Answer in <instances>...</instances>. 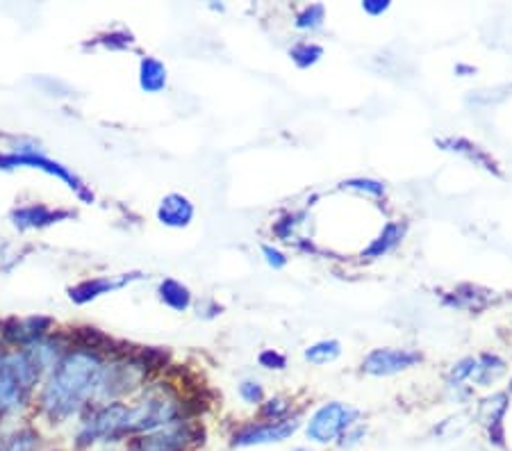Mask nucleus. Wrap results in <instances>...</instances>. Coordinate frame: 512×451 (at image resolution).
<instances>
[{
  "mask_svg": "<svg viewBox=\"0 0 512 451\" xmlns=\"http://www.w3.org/2000/svg\"><path fill=\"white\" fill-rule=\"evenodd\" d=\"M101 372V360L85 349L69 351L57 360L39 397L41 413L46 415V420L64 424L76 417L94 399Z\"/></svg>",
  "mask_w": 512,
  "mask_h": 451,
  "instance_id": "nucleus-1",
  "label": "nucleus"
},
{
  "mask_svg": "<svg viewBox=\"0 0 512 451\" xmlns=\"http://www.w3.org/2000/svg\"><path fill=\"white\" fill-rule=\"evenodd\" d=\"M44 367L28 347L12 354L0 351V417L26 406L30 390L39 383Z\"/></svg>",
  "mask_w": 512,
  "mask_h": 451,
  "instance_id": "nucleus-2",
  "label": "nucleus"
},
{
  "mask_svg": "<svg viewBox=\"0 0 512 451\" xmlns=\"http://www.w3.org/2000/svg\"><path fill=\"white\" fill-rule=\"evenodd\" d=\"M180 417V401L169 383H155L144 392L135 406L128 408L123 422V438L146 436L176 424Z\"/></svg>",
  "mask_w": 512,
  "mask_h": 451,
  "instance_id": "nucleus-3",
  "label": "nucleus"
},
{
  "mask_svg": "<svg viewBox=\"0 0 512 451\" xmlns=\"http://www.w3.org/2000/svg\"><path fill=\"white\" fill-rule=\"evenodd\" d=\"M128 406L123 404H105L85 422L80 424V429L73 438V445L80 451H89L98 445H112V442L123 440V422H126Z\"/></svg>",
  "mask_w": 512,
  "mask_h": 451,
  "instance_id": "nucleus-4",
  "label": "nucleus"
},
{
  "mask_svg": "<svg viewBox=\"0 0 512 451\" xmlns=\"http://www.w3.org/2000/svg\"><path fill=\"white\" fill-rule=\"evenodd\" d=\"M0 169H37L44 171L48 176L60 178L69 190L76 192L85 203H94V194L89 192V187L73 174L69 167H64L62 162H55L46 155H41L35 149H16L12 153H0Z\"/></svg>",
  "mask_w": 512,
  "mask_h": 451,
  "instance_id": "nucleus-5",
  "label": "nucleus"
},
{
  "mask_svg": "<svg viewBox=\"0 0 512 451\" xmlns=\"http://www.w3.org/2000/svg\"><path fill=\"white\" fill-rule=\"evenodd\" d=\"M146 369L135 358L117 360V363L103 367L94 401L98 404H117V399L130 395L146 379Z\"/></svg>",
  "mask_w": 512,
  "mask_h": 451,
  "instance_id": "nucleus-6",
  "label": "nucleus"
},
{
  "mask_svg": "<svg viewBox=\"0 0 512 451\" xmlns=\"http://www.w3.org/2000/svg\"><path fill=\"white\" fill-rule=\"evenodd\" d=\"M358 420V410L333 401V404L321 406L308 422V438L319 445H328V442L344 436L346 431Z\"/></svg>",
  "mask_w": 512,
  "mask_h": 451,
  "instance_id": "nucleus-7",
  "label": "nucleus"
},
{
  "mask_svg": "<svg viewBox=\"0 0 512 451\" xmlns=\"http://www.w3.org/2000/svg\"><path fill=\"white\" fill-rule=\"evenodd\" d=\"M299 422L296 420H276V422H264V424H249L244 429H239L233 436L235 447H260V445H276V442H285L292 438Z\"/></svg>",
  "mask_w": 512,
  "mask_h": 451,
  "instance_id": "nucleus-8",
  "label": "nucleus"
},
{
  "mask_svg": "<svg viewBox=\"0 0 512 451\" xmlns=\"http://www.w3.org/2000/svg\"><path fill=\"white\" fill-rule=\"evenodd\" d=\"M189 440H192V429L183 422H176L167 429L146 433V436L132 440V445L126 451H185Z\"/></svg>",
  "mask_w": 512,
  "mask_h": 451,
  "instance_id": "nucleus-9",
  "label": "nucleus"
},
{
  "mask_svg": "<svg viewBox=\"0 0 512 451\" xmlns=\"http://www.w3.org/2000/svg\"><path fill=\"white\" fill-rule=\"evenodd\" d=\"M421 356L415 354V351H406V349H376L365 358V369L367 374L374 376H390L396 372H403V369L412 367L419 363Z\"/></svg>",
  "mask_w": 512,
  "mask_h": 451,
  "instance_id": "nucleus-10",
  "label": "nucleus"
},
{
  "mask_svg": "<svg viewBox=\"0 0 512 451\" xmlns=\"http://www.w3.org/2000/svg\"><path fill=\"white\" fill-rule=\"evenodd\" d=\"M142 274H121V276H98L89 278V281H82L76 287H71L69 297L78 306H85L89 301H96L103 294H110L114 290H121V287L130 285L132 281H139Z\"/></svg>",
  "mask_w": 512,
  "mask_h": 451,
  "instance_id": "nucleus-11",
  "label": "nucleus"
},
{
  "mask_svg": "<svg viewBox=\"0 0 512 451\" xmlns=\"http://www.w3.org/2000/svg\"><path fill=\"white\" fill-rule=\"evenodd\" d=\"M69 217L71 212L66 210H53L44 203H32V205H23V208H16L12 212V224L19 228V231H32V228L53 226L57 221H64Z\"/></svg>",
  "mask_w": 512,
  "mask_h": 451,
  "instance_id": "nucleus-12",
  "label": "nucleus"
},
{
  "mask_svg": "<svg viewBox=\"0 0 512 451\" xmlns=\"http://www.w3.org/2000/svg\"><path fill=\"white\" fill-rule=\"evenodd\" d=\"M51 319L48 317H26V319H12L10 324L5 326V340L12 344H19V347H30L39 340H44L48 328H51Z\"/></svg>",
  "mask_w": 512,
  "mask_h": 451,
  "instance_id": "nucleus-13",
  "label": "nucleus"
},
{
  "mask_svg": "<svg viewBox=\"0 0 512 451\" xmlns=\"http://www.w3.org/2000/svg\"><path fill=\"white\" fill-rule=\"evenodd\" d=\"M158 219L164 226L185 228L194 219V203L183 194H167L158 208Z\"/></svg>",
  "mask_w": 512,
  "mask_h": 451,
  "instance_id": "nucleus-14",
  "label": "nucleus"
},
{
  "mask_svg": "<svg viewBox=\"0 0 512 451\" xmlns=\"http://www.w3.org/2000/svg\"><path fill=\"white\" fill-rule=\"evenodd\" d=\"M139 85L148 94L162 92L167 87V67L155 57H144L142 64H139Z\"/></svg>",
  "mask_w": 512,
  "mask_h": 451,
  "instance_id": "nucleus-15",
  "label": "nucleus"
},
{
  "mask_svg": "<svg viewBox=\"0 0 512 451\" xmlns=\"http://www.w3.org/2000/svg\"><path fill=\"white\" fill-rule=\"evenodd\" d=\"M160 299L167 303L169 308L183 313V310L189 308V303H192V292H189L183 283L167 278V281H162L160 285Z\"/></svg>",
  "mask_w": 512,
  "mask_h": 451,
  "instance_id": "nucleus-16",
  "label": "nucleus"
},
{
  "mask_svg": "<svg viewBox=\"0 0 512 451\" xmlns=\"http://www.w3.org/2000/svg\"><path fill=\"white\" fill-rule=\"evenodd\" d=\"M0 451H39V436L32 429L12 431L0 440Z\"/></svg>",
  "mask_w": 512,
  "mask_h": 451,
  "instance_id": "nucleus-17",
  "label": "nucleus"
},
{
  "mask_svg": "<svg viewBox=\"0 0 512 451\" xmlns=\"http://www.w3.org/2000/svg\"><path fill=\"white\" fill-rule=\"evenodd\" d=\"M403 231H406V226H403V224H387L385 231L381 233V237H378V240L365 251V256L378 258L390 249H394V246L399 244V240L403 237Z\"/></svg>",
  "mask_w": 512,
  "mask_h": 451,
  "instance_id": "nucleus-18",
  "label": "nucleus"
},
{
  "mask_svg": "<svg viewBox=\"0 0 512 451\" xmlns=\"http://www.w3.org/2000/svg\"><path fill=\"white\" fill-rule=\"evenodd\" d=\"M337 356H340V342H335V340L317 342V344H312L308 351H305V360H310V363H315V365L330 363V360H335Z\"/></svg>",
  "mask_w": 512,
  "mask_h": 451,
  "instance_id": "nucleus-19",
  "label": "nucleus"
},
{
  "mask_svg": "<svg viewBox=\"0 0 512 451\" xmlns=\"http://www.w3.org/2000/svg\"><path fill=\"white\" fill-rule=\"evenodd\" d=\"M442 144H444V146H451V151H458V153H462V155H467V158L472 160V162L483 164L485 169L494 171V162H492L490 158H487V153L478 149V146L465 142V139H449V142H442Z\"/></svg>",
  "mask_w": 512,
  "mask_h": 451,
  "instance_id": "nucleus-20",
  "label": "nucleus"
},
{
  "mask_svg": "<svg viewBox=\"0 0 512 451\" xmlns=\"http://www.w3.org/2000/svg\"><path fill=\"white\" fill-rule=\"evenodd\" d=\"M78 338L85 351H101L103 347H112V340L98 331V328H78Z\"/></svg>",
  "mask_w": 512,
  "mask_h": 451,
  "instance_id": "nucleus-21",
  "label": "nucleus"
},
{
  "mask_svg": "<svg viewBox=\"0 0 512 451\" xmlns=\"http://www.w3.org/2000/svg\"><path fill=\"white\" fill-rule=\"evenodd\" d=\"M321 53L324 51H321V48L315 44H299L292 48V57L299 67H310V64H315L321 57Z\"/></svg>",
  "mask_w": 512,
  "mask_h": 451,
  "instance_id": "nucleus-22",
  "label": "nucleus"
},
{
  "mask_svg": "<svg viewBox=\"0 0 512 451\" xmlns=\"http://www.w3.org/2000/svg\"><path fill=\"white\" fill-rule=\"evenodd\" d=\"M321 21H324V5H310L299 14L296 19V26L308 30V28H319Z\"/></svg>",
  "mask_w": 512,
  "mask_h": 451,
  "instance_id": "nucleus-23",
  "label": "nucleus"
},
{
  "mask_svg": "<svg viewBox=\"0 0 512 451\" xmlns=\"http://www.w3.org/2000/svg\"><path fill=\"white\" fill-rule=\"evenodd\" d=\"M239 397H242L246 404H260L262 401V385L253 381H244L239 385Z\"/></svg>",
  "mask_w": 512,
  "mask_h": 451,
  "instance_id": "nucleus-24",
  "label": "nucleus"
},
{
  "mask_svg": "<svg viewBox=\"0 0 512 451\" xmlns=\"http://www.w3.org/2000/svg\"><path fill=\"white\" fill-rule=\"evenodd\" d=\"M287 404L283 399H271L267 406L262 408V415L269 417V422H276V420H285V413H287Z\"/></svg>",
  "mask_w": 512,
  "mask_h": 451,
  "instance_id": "nucleus-25",
  "label": "nucleus"
},
{
  "mask_svg": "<svg viewBox=\"0 0 512 451\" xmlns=\"http://www.w3.org/2000/svg\"><path fill=\"white\" fill-rule=\"evenodd\" d=\"M101 44L107 48H128L132 44V37L128 32H110V35L101 39Z\"/></svg>",
  "mask_w": 512,
  "mask_h": 451,
  "instance_id": "nucleus-26",
  "label": "nucleus"
},
{
  "mask_svg": "<svg viewBox=\"0 0 512 451\" xmlns=\"http://www.w3.org/2000/svg\"><path fill=\"white\" fill-rule=\"evenodd\" d=\"M344 187H351V190H362V192H369V194H383V185L376 183V180H349V183H344Z\"/></svg>",
  "mask_w": 512,
  "mask_h": 451,
  "instance_id": "nucleus-27",
  "label": "nucleus"
},
{
  "mask_svg": "<svg viewBox=\"0 0 512 451\" xmlns=\"http://www.w3.org/2000/svg\"><path fill=\"white\" fill-rule=\"evenodd\" d=\"M260 365L267 369H283L285 367V358L276 354V351H264L260 356Z\"/></svg>",
  "mask_w": 512,
  "mask_h": 451,
  "instance_id": "nucleus-28",
  "label": "nucleus"
},
{
  "mask_svg": "<svg viewBox=\"0 0 512 451\" xmlns=\"http://www.w3.org/2000/svg\"><path fill=\"white\" fill-rule=\"evenodd\" d=\"M262 253H264V256H267V262H269L271 267H276V269L285 267V262H287L285 256L278 249H274V246H262Z\"/></svg>",
  "mask_w": 512,
  "mask_h": 451,
  "instance_id": "nucleus-29",
  "label": "nucleus"
},
{
  "mask_svg": "<svg viewBox=\"0 0 512 451\" xmlns=\"http://www.w3.org/2000/svg\"><path fill=\"white\" fill-rule=\"evenodd\" d=\"M362 7H365L367 14L376 16V14H383L387 7H390V3H387V0H365V3H362Z\"/></svg>",
  "mask_w": 512,
  "mask_h": 451,
  "instance_id": "nucleus-30",
  "label": "nucleus"
},
{
  "mask_svg": "<svg viewBox=\"0 0 512 451\" xmlns=\"http://www.w3.org/2000/svg\"><path fill=\"white\" fill-rule=\"evenodd\" d=\"M294 451H312V449H305V447H299V449H294Z\"/></svg>",
  "mask_w": 512,
  "mask_h": 451,
  "instance_id": "nucleus-31",
  "label": "nucleus"
},
{
  "mask_svg": "<svg viewBox=\"0 0 512 451\" xmlns=\"http://www.w3.org/2000/svg\"><path fill=\"white\" fill-rule=\"evenodd\" d=\"M510 390H512V383H510Z\"/></svg>",
  "mask_w": 512,
  "mask_h": 451,
  "instance_id": "nucleus-32",
  "label": "nucleus"
}]
</instances>
